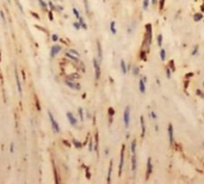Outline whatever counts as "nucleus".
Here are the masks:
<instances>
[{
	"label": "nucleus",
	"instance_id": "f257e3e1",
	"mask_svg": "<svg viewBox=\"0 0 204 184\" xmlns=\"http://www.w3.org/2000/svg\"><path fill=\"white\" fill-rule=\"evenodd\" d=\"M48 116H49V120H50V122H51V126H53V129L56 132V133H59L60 132V127H59V123L55 121V118H54V116H53V114L50 113V111H48Z\"/></svg>",
	"mask_w": 204,
	"mask_h": 184
},
{
	"label": "nucleus",
	"instance_id": "f03ea898",
	"mask_svg": "<svg viewBox=\"0 0 204 184\" xmlns=\"http://www.w3.org/2000/svg\"><path fill=\"white\" fill-rule=\"evenodd\" d=\"M123 118H124V124H125V127L128 128V127H129V122H130V108H129V107L125 108Z\"/></svg>",
	"mask_w": 204,
	"mask_h": 184
},
{
	"label": "nucleus",
	"instance_id": "7ed1b4c3",
	"mask_svg": "<svg viewBox=\"0 0 204 184\" xmlns=\"http://www.w3.org/2000/svg\"><path fill=\"white\" fill-rule=\"evenodd\" d=\"M66 56H69V57L75 59V60L80 59V54H79L76 50H74V49H69L68 52H66Z\"/></svg>",
	"mask_w": 204,
	"mask_h": 184
},
{
	"label": "nucleus",
	"instance_id": "20e7f679",
	"mask_svg": "<svg viewBox=\"0 0 204 184\" xmlns=\"http://www.w3.org/2000/svg\"><path fill=\"white\" fill-rule=\"evenodd\" d=\"M93 65H94V71H95V79H99V77H100V68H99V62H98V60L95 57L93 59Z\"/></svg>",
	"mask_w": 204,
	"mask_h": 184
},
{
	"label": "nucleus",
	"instance_id": "39448f33",
	"mask_svg": "<svg viewBox=\"0 0 204 184\" xmlns=\"http://www.w3.org/2000/svg\"><path fill=\"white\" fill-rule=\"evenodd\" d=\"M123 158H124V146L122 147L121 151V161H120V169H118V176L122 174V169H123Z\"/></svg>",
	"mask_w": 204,
	"mask_h": 184
},
{
	"label": "nucleus",
	"instance_id": "423d86ee",
	"mask_svg": "<svg viewBox=\"0 0 204 184\" xmlns=\"http://www.w3.org/2000/svg\"><path fill=\"white\" fill-rule=\"evenodd\" d=\"M66 84H67L70 88H73V90H80V84H78V82H73V81H70V80H66Z\"/></svg>",
	"mask_w": 204,
	"mask_h": 184
},
{
	"label": "nucleus",
	"instance_id": "0eeeda50",
	"mask_svg": "<svg viewBox=\"0 0 204 184\" xmlns=\"http://www.w3.org/2000/svg\"><path fill=\"white\" fill-rule=\"evenodd\" d=\"M61 52V46H54L53 48H51V52H50V56L51 57H54L56 54H59Z\"/></svg>",
	"mask_w": 204,
	"mask_h": 184
},
{
	"label": "nucleus",
	"instance_id": "6e6552de",
	"mask_svg": "<svg viewBox=\"0 0 204 184\" xmlns=\"http://www.w3.org/2000/svg\"><path fill=\"white\" fill-rule=\"evenodd\" d=\"M150 173H152V159L148 158V160H147V176H146V179L149 178Z\"/></svg>",
	"mask_w": 204,
	"mask_h": 184
},
{
	"label": "nucleus",
	"instance_id": "1a4fd4ad",
	"mask_svg": "<svg viewBox=\"0 0 204 184\" xmlns=\"http://www.w3.org/2000/svg\"><path fill=\"white\" fill-rule=\"evenodd\" d=\"M67 118H68V121H69V123L72 126H76V118L73 116L72 113H67Z\"/></svg>",
	"mask_w": 204,
	"mask_h": 184
},
{
	"label": "nucleus",
	"instance_id": "9d476101",
	"mask_svg": "<svg viewBox=\"0 0 204 184\" xmlns=\"http://www.w3.org/2000/svg\"><path fill=\"white\" fill-rule=\"evenodd\" d=\"M168 138H170V145L172 146V144H173V126L171 123L168 124Z\"/></svg>",
	"mask_w": 204,
	"mask_h": 184
},
{
	"label": "nucleus",
	"instance_id": "9b49d317",
	"mask_svg": "<svg viewBox=\"0 0 204 184\" xmlns=\"http://www.w3.org/2000/svg\"><path fill=\"white\" fill-rule=\"evenodd\" d=\"M16 81H17L18 92H19V95L22 96V93H23V91H22V84H21V80H19V77H18V73H17V72H16Z\"/></svg>",
	"mask_w": 204,
	"mask_h": 184
},
{
	"label": "nucleus",
	"instance_id": "f8f14e48",
	"mask_svg": "<svg viewBox=\"0 0 204 184\" xmlns=\"http://www.w3.org/2000/svg\"><path fill=\"white\" fill-rule=\"evenodd\" d=\"M140 91L142 92V93H145V92H146V82L143 81V79L140 80Z\"/></svg>",
	"mask_w": 204,
	"mask_h": 184
},
{
	"label": "nucleus",
	"instance_id": "ddd939ff",
	"mask_svg": "<svg viewBox=\"0 0 204 184\" xmlns=\"http://www.w3.org/2000/svg\"><path fill=\"white\" fill-rule=\"evenodd\" d=\"M111 173H112V161L110 163V166H109V173H108V182L109 183L111 182Z\"/></svg>",
	"mask_w": 204,
	"mask_h": 184
},
{
	"label": "nucleus",
	"instance_id": "4468645a",
	"mask_svg": "<svg viewBox=\"0 0 204 184\" xmlns=\"http://www.w3.org/2000/svg\"><path fill=\"white\" fill-rule=\"evenodd\" d=\"M121 68H122V72L125 74L127 72H128V69H127V66H125V62H124V60H122L121 61Z\"/></svg>",
	"mask_w": 204,
	"mask_h": 184
},
{
	"label": "nucleus",
	"instance_id": "2eb2a0df",
	"mask_svg": "<svg viewBox=\"0 0 204 184\" xmlns=\"http://www.w3.org/2000/svg\"><path fill=\"white\" fill-rule=\"evenodd\" d=\"M141 127H142V138L145 136V132H146V126H145V118L141 117Z\"/></svg>",
	"mask_w": 204,
	"mask_h": 184
},
{
	"label": "nucleus",
	"instance_id": "dca6fc26",
	"mask_svg": "<svg viewBox=\"0 0 204 184\" xmlns=\"http://www.w3.org/2000/svg\"><path fill=\"white\" fill-rule=\"evenodd\" d=\"M131 163H133V171L135 172V170H136V155H135V153H134V155H133Z\"/></svg>",
	"mask_w": 204,
	"mask_h": 184
},
{
	"label": "nucleus",
	"instance_id": "f3484780",
	"mask_svg": "<svg viewBox=\"0 0 204 184\" xmlns=\"http://www.w3.org/2000/svg\"><path fill=\"white\" fill-rule=\"evenodd\" d=\"M98 53H99V60H101L103 55H101V46H100V43H99V42H98Z\"/></svg>",
	"mask_w": 204,
	"mask_h": 184
},
{
	"label": "nucleus",
	"instance_id": "a211bd4d",
	"mask_svg": "<svg viewBox=\"0 0 204 184\" xmlns=\"http://www.w3.org/2000/svg\"><path fill=\"white\" fill-rule=\"evenodd\" d=\"M110 28H111V32H112V34H116V28H115V22H111V24H110Z\"/></svg>",
	"mask_w": 204,
	"mask_h": 184
},
{
	"label": "nucleus",
	"instance_id": "6ab92c4d",
	"mask_svg": "<svg viewBox=\"0 0 204 184\" xmlns=\"http://www.w3.org/2000/svg\"><path fill=\"white\" fill-rule=\"evenodd\" d=\"M73 13H74V16H75V17L78 18V19L80 18V15H79V11H78L76 9H73Z\"/></svg>",
	"mask_w": 204,
	"mask_h": 184
},
{
	"label": "nucleus",
	"instance_id": "aec40b11",
	"mask_svg": "<svg viewBox=\"0 0 204 184\" xmlns=\"http://www.w3.org/2000/svg\"><path fill=\"white\" fill-rule=\"evenodd\" d=\"M160 56H161V60H165V49H162V48L160 50Z\"/></svg>",
	"mask_w": 204,
	"mask_h": 184
},
{
	"label": "nucleus",
	"instance_id": "412c9836",
	"mask_svg": "<svg viewBox=\"0 0 204 184\" xmlns=\"http://www.w3.org/2000/svg\"><path fill=\"white\" fill-rule=\"evenodd\" d=\"M73 144H74V146H75V147H78V148H80V147L82 146V145H81L79 141H76V140H74V141H73Z\"/></svg>",
	"mask_w": 204,
	"mask_h": 184
},
{
	"label": "nucleus",
	"instance_id": "4be33fe9",
	"mask_svg": "<svg viewBox=\"0 0 204 184\" xmlns=\"http://www.w3.org/2000/svg\"><path fill=\"white\" fill-rule=\"evenodd\" d=\"M135 148H136V141H133V144H131V152L133 153H135Z\"/></svg>",
	"mask_w": 204,
	"mask_h": 184
},
{
	"label": "nucleus",
	"instance_id": "5701e85b",
	"mask_svg": "<svg viewBox=\"0 0 204 184\" xmlns=\"http://www.w3.org/2000/svg\"><path fill=\"white\" fill-rule=\"evenodd\" d=\"M148 5H149V0H145V1H143V9H145V10H147Z\"/></svg>",
	"mask_w": 204,
	"mask_h": 184
},
{
	"label": "nucleus",
	"instance_id": "b1692460",
	"mask_svg": "<svg viewBox=\"0 0 204 184\" xmlns=\"http://www.w3.org/2000/svg\"><path fill=\"white\" fill-rule=\"evenodd\" d=\"M51 38H53V41H54V42H56V41H59V36H57L56 34H54V35L51 36Z\"/></svg>",
	"mask_w": 204,
	"mask_h": 184
},
{
	"label": "nucleus",
	"instance_id": "393cba45",
	"mask_svg": "<svg viewBox=\"0 0 204 184\" xmlns=\"http://www.w3.org/2000/svg\"><path fill=\"white\" fill-rule=\"evenodd\" d=\"M74 28H75L76 30H79V29H80V23H74Z\"/></svg>",
	"mask_w": 204,
	"mask_h": 184
},
{
	"label": "nucleus",
	"instance_id": "a878e982",
	"mask_svg": "<svg viewBox=\"0 0 204 184\" xmlns=\"http://www.w3.org/2000/svg\"><path fill=\"white\" fill-rule=\"evenodd\" d=\"M166 73H167V78H171V72H170L168 67H166Z\"/></svg>",
	"mask_w": 204,
	"mask_h": 184
},
{
	"label": "nucleus",
	"instance_id": "bb28decb",
	"mask_svg": "<svg viewBox=\"0 0 204 184\" xmlns=\"http://www.w3.org/2000/svg\"><path fill=\"white\" fill-rule=\"evenodd\" d=\"M79 115H80V118L84 120V115H82V109H79Z\"/></svg>",
	"mask_w": 204,
	"mask_h": 184
},
{
	"label": "nucleus",
	"instance_id": "cd10ccee",
	"mask_svg": "<svg viewBox=\"0 0 204 184\" xmlns=\"http://www.w3.org/2000/svg\"><path fill=\"white\" fill-rule=\"evenodd\" d=\"M38 1H40V4H41V6H42V7H45V6H47V5H45V3L43 1V0H38Z\"/></svg>",
	"mask_w": 204,
	"mask_h": 184
},
{
	"label": "nucleus",
	"instance_id": "c85d7f7f",
	"mask_svg": "<svg viewBox=\"0 0 204 184\" xmlns=\"http://www.w3.org/2000/svg\"><path fill=\"white\" fill-rule=\"evenodd\" d=\"M161 38H162V36L159 35V37H158V43H159V46H161Z\"/></svg>",
	"mask_w": 204,
	"mask_h": 184
},
{
	"label": "nucleus",
	"instance_id": "c756f323",
	"mask_svg": "<svg viewBox=\"0 0 204 184\" xmlns=\"http://www.w3.org/2000/svg\"><path fill=\"white\" fill-rule=\"evenodd\" d=\"M0 15H1V17H3V21H5V15H4V12L0 11Z\"/></svg>",
	"mask_w": 204,
	"mask_h": 184
},
{
	"label": "nucleus",
	"instance_id": "7c9ffc66",
	"mask_svg": "<svg viewBox=\"0 0 204 184\" xmlns=\"http://www.w3.org/2000/svg\"><path fill=\"white\" fill-rule=\"evenodd\" d=\"M152 117H153V118H156V115H155V113H152Z\"/></svg>",
	"mask_w": 204,
	"mask_h": 184
},
{
	"label": "nucleus",
	"instance_id": "2f4dec72",
	"mask_svg": "<svg viewBox=\"0 0 204 184\" xmlns=\"http://www.w3.org/2000/svg\"><path fill=\"white\" fill-rule=\"evenodd\" d=\"M134 73H135V74H137V73H139V69H137V68H135V69H134Z\"/></svg>",
	"mask_w": 204,
	"mask_h": 184
},
{
	"label": "nucleus",
	"instance_id": "473e14b6",
	"mask_svg": "<svg viewBox=\"0 0 204 184\" xmlns=\"http://www.w3.org/2000/svg\"><path fill=\"white\" fill-rule=\"evenodd\" d=\"M49 17H50V19L53 21V15H51V12H49Z\"/></svg>",
	"mask_w": 204,
	"mask_h": 184
},
{
	"label": "nucleus",
	"instance_id": "72a5a7b5",
	"mask_svg": "<svg viewBox=\"0 0 204 184\" xmlns=\"http://www.w3.org/2000/svg\"><path fill=\"white\" fill-rule=\"evenodd\" d=\"M7 1H9V3H10V0H7Z\"/></svg>",
	"mask_w": 204,
	"mask_h": 184
}]
</instances>
